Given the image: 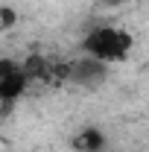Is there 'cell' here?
<instances>
[{
    "label": "cell",
    "instance_id": "obj_5",
    "mask_svg": "<svg viewBox=\"0 0 149 152\" xmlns=\"http://www.w3.org/2000/svg\"><path fill=\"white\" fill-rule=\"evenodd\" d=\"M102 146H105V134L99 132V129H93V126L82 129L73 137V149L76 152H99Z\"/></svg>",
    "mask_w": 149,
    "mask_h": 152
},
{
    "label": "cell",
    "instance_id": "obj_1",
    "mask_svg": "<svg viewBox=\"0 0 149 152\" xmlns=\"http://www.w3.org/2000/svg\"><path fill=\"white\" fill-rule=\"evenodd\" d=\"M82 50H85V56L96 58L102 64H114V61H123L129 56L131 35L120 26H93L82 38Z\"/></svg>",
    "mask_w": 149,
    "mask_h": 152
},
{
    "label": "cell",
    "instance_id": "obj_2",
    "mask_svg": "<svg viewBox=\"0 0 149 152\" xmlns=\"http://www.w3.org/2000/svg\"><path fill=\"white\" fill-rule=\"evenodd\" d=\"M29 79L23 73V64H15L12 58L0 61V99L3 102H15L23 91H26Z\"/></svg>",
    "mask_w": 149,
    "mask_h": 152
},
{
    "label": "cell",
    "instance_id": "obj_6",
    "mask_svg": "<svg viewBox=\"0 0 149 152\" xmlns=\"http://www.w3.org/2000/svg\"><path fill=\"white\" fill-rule=\"evenodd\" d=\"M0 26H3V29H12V26H15V12H12L9 6L0 9Z\"/></svg>",
    "mask_w": 149,
    "mask_h": 152
},
{
    "label": "cell",
    "instance_id": "obj_4",
    "mask_svg": "<svg viewBox=\"0 0 149 152\" xmlns=\"http://www.w3.org/2000/svg\"><path fill=\"white\" fill-rule=\"evenodd\" d=\"M105 76V64L96 61V58L85 56L82 61H73V73H70V82H79V85H99Z\"/></svg>",
    "mask_w": 149,
    "mask_h": 152
},
{
    "label": "cell",
    "instance_id": "obj_3",
    "mask_svg": "<svg viewBox=\"0 0 149 152\" xmlns=\"http://www.w3.org/2000/svg\"><path fill=\"white\" fill-rule=\"evenodd\" d=\"M23 73L29 82H56V61L41 53H29L23 58Z\"/></svg>",
    "mask_w": 149,
    "mask_h": 152
},
{
    "label": "cell",
    "instance_id": "obj_7",
    "mask_svg": "<svg viewBox=\"0 0 149 152\" xmlns=\"http://www.w3.org/2000/svg\"><path fill=\"white\" fill-rule=\"evenodd\" d=\"M102 3H108V6H117V3H120V0H102Z\"/></svg>",
    "mask_w": 149,
    "mask_h": 152
},
{
    "label": "cell",
    "instance_id": "obj_8",
    "mask_svg": "<svg viewBox=\"0 0 149 152\" xmlns=\"http://www.w3.org/2000/svg\"><path fill=\"white\" fill-rule=\"evenodd\" d=\"M99 152H102V149H99Z\"/></svg>",
    "mask_w": 149,
    "mask_h": 152
}]
</instances>
